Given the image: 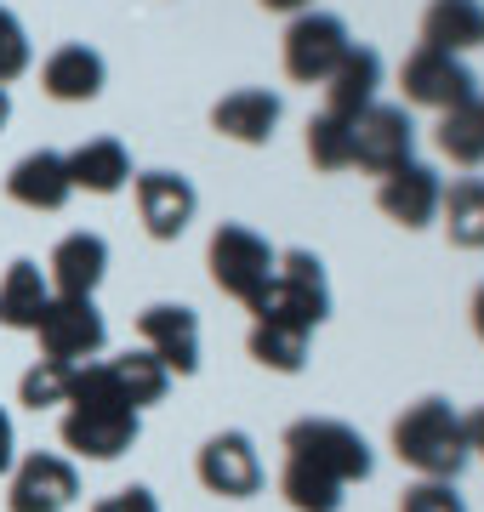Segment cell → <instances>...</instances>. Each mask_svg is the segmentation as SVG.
I'll return each mask as SVG.
<instances>
[{
  "label": "cell",
  "instance_id": "6da1fadb",
  "mask_svg": "<svg viewBox=\"0 0 484 512\" xmlns=\"http://www.w3.org/2000/svg\"><path fill=\"white\" fill-rule=\"evenodd\" d=\"M393 456L416 467L422 478H439V484H456V473L467 467V427L462 416L450 410L445 399H416L405 416L393 421Z\"/></svg>",
  "mask_w": 484,
  "mask_h": 512
},
{
  "label": "cell",
  "instance_id": "7a4b0ae2",
  "mask_svg": "<svg viewBox=\"0 0 484 512\" xmlns=\"http://www.w3.org/2000/svg\"><path fill=\"white\" fill-rule=\"evenodd\" d=\"M205 262H211V279L217 291H228L234 302L257 313L268 302V285H274V268H280V251L262 234H251L245 222H223L211 245H205Z\"/></svg>",
  "mask_w": 484,
  "mask_h": 512
},
{
  "label": "cell",
  "instance_id": "3957f363",
  "mask_svg": "<svg viewBox=\"0 0 484 512\" xmlns=\"http://www.w3.org/2000/svg\"><path fill=\"white\" fill-rule=\"evenodd\" d=\"M285 461H302L314 473L336 478V484H359L371 478V444L359 439L348 421H331V416H308V421H291L285 427Z\"/></svg>",
  "mask_w": 484,
  "mask_h": 512
},
{
  "label": "cell",
  "instance_id": "277c9868",
  "mask_svg": "<svg viewBox=\"0 0 484 512\" xmlns=\"http://www.w3.org/2000/svg\"><path fill=\"white\" fill-rule=\"evenodd\" d=\"M325 313H331V285H325L319 256L314 251H285L280 268H274V285H268V302L257 308V319H280V325L314 330Z\"/></svg>",
  "mask_w": 484,
  "mask_h": 512
},
{
  "label": "cell",
  "instance_id": "5b68a950",
  "mask_svg": "<svg viewBox=\"0 0 484 512\" xmlns=\"http://www.w3.org/2000/svg\"><path fill=\"white\" fill-rule=\"evenodd\" d=\"M40 353L52 359V365H92L103 342H109V325H103V313H97L92 296H52L46 313H40Z\"/></svg>",
  "mask_w": 484,
  "mask_h": 512
},
{
  "label": "cell",
  "instance_id": "8992f818",
  "mask_svg": "<svg viewBox=\"0 0 484 512\" xmlns=\"http://www.w3.org/2000/svg\"><path fill=\"white\" fill-rule=\"evenodd\" d=\"M348 23L331 18V12H297L291 29H285V74L297 86H325L331 69L348 57Z\"/></svg>",
  "mask_w": 484,
  "mask_h": 512
},
{
  "label": "cell",
  "instance_id": "52a82bcc",
  "mask_svg": "<svg viewBox=\"0 0 484 512\" xmlns=\"http://www.w3.org/2000/svg\"><path fill=\"white\" fill-rule=\"evenodd\" d=\"M399 86H405L410 103L450 114V109H462V103L479 97V74L467 69L462 57L433 52V46H416V52L405 57V69H399Z\"/></svg>",
  "mask_w": 484,
  "mask_h": 512
},
{
  "label": "cell",
  "instance_id": "ba28073f",
  "mask_svg": "<svg viewBox=\"0 0 484 512\" xmlns=\"http://www.w3.org/2000/svg\"><path fill=\"white\" fill-rule=\"evenodd\" d=\"M410 148H416V126H410L405 109H393V103H371V109L354 120V165H365L371 177L399 171V165L410 160Z\"/></svg>",
  "mask_w": 484,
  "mask_h": 512
},
{
  "label": "cell",
  "instance_id": "9c48e42d",
  "mask_svg": "<svg viewBox=\"0 0 484 512\" xmlns=\"http://www.w3.org/2000/svg\"><path fill=\"white\" fill-rule=\"evenodd\" d=\"M137 336L177 376H194L200 370V319L183 302H154V308H143L137 313Z\"/></svg>",
  "mask_w": 484,
  "mask_h": 512
},
{
  "label": "cell",
  "instance_id": "30bf717a",
  "mask_svg": "<svg viewBox=\"0 0 484 512\" xmlns=\"http://www.w3.org/2000/svg\"><path fill=\"white\" fill-rule=\"evenodd\" d=\"M200 484L211 495H228V501L257 495L262 490L257 444L245 439V433H217V439H205V450H200Z\"/></svg>",
  "mask_w": 484,
  "mask_h": 512
},
{
  "label": "cell",
  "instance_id": "8fae6325",
  "mask_svg": "<svg viewBox=\"0 0 484 512\" xmlns=\"http://www.w3.org/2000/svg\"><path fill=\"white\" fill-rule=\"evenodd\" d=\"M80 495V473L63 456H29L12 473V490H6V512H63L75 507Z\"/></svg>",
  "mask_w": 484,
  "mask_h": 512
},
{
  "label": "cell",
  "instance_id": "7c38bea8",
  "mask_svg": "<svg viewBox=\"0 0 484 512\" xmlns=\"http://www.w3.org/2000/svg\"><path fill=\"white\" fill-rule=\"evenodd\" d=\"M439 194H445L439 171H433V165H422V160H405L399 171H388V177H382L376 205H382V217H393L399 228H428V222L439 217Z\"/></svg>",
  "mask_w": 484,
  "mask_h": 512
},
{
  "label": "cell",
  "instance_id": "4fadbf2b",
  "mask_svg": "<svg viewBox=\"0 0 484 512\" xmlns=\"http://www.w3.org/2000/svg\"><path fill=\"white\" fill-rule=\"evenodd\" d=\"M131 188H137V217H143V228H149L154 239H177L188 222H194L200 194H194V183L177 177V171H143Z\"/></svg>",
  "mask_w": 484,
  "mask_h": 512
},
{
  "label": "cell",
  "instance_id": "5bb4252c",
  "mask_svg": "<svg viewBox=\"0 0 484 512\" xmlns=\"http://www.w3.org/2000/svg\"><path fill=\"white\" fill-rule=\"evenodd\" d=\"M63 444L92 461L126 456L137 444V410H69L63 416Z\"/></svg>",
  "mask_w": 484,
  "mask_h": 512
},
{
  "label": "cell",
  "instance_id": "9a60e30c",
  "mask_svg": "<svg viewBox=\"0 0 484 512\" xmlns=\"http://www.w3.org/2000/svg\"><path fill=\"white\" fill-rule=\"evenodd\" d=\"M103 274H109V245H103V234L57 239L52 262H46V285H52V296H92L97 285H103Z\"/></svg>",
  "mask_w": 484,
  "mask_h": 512
},
{
  "label": "cell",
  "instance_id": "2e32d148",
  "mask_svg": "<svg viewBox=\"0 0 484 512\" xmlns=\"http://www.w3.org/2000/svg\"><path fill=\"white\" fill-rule=\"evenodd\" d=\"M376 86H382V57H376L371 46H348V57H342L331 69V80H325V114H336V120L354 126L359 114L376 103Z\"/></svg>",
  "mask_w": 484,
  "mask_h": 512
},
{
  "label": "cell",
  "instance_id": "e0dca14e",
  "mask_svg": "<svg viewBox=\"0 0 484 512\" xmlns=\"http://www.w3.org/2000/svg\"><path fill=\"white\" fill-rule=\"evenodd\" d=\"M6 194H12L18 205H29V211H63V205H69V194H75V183H69V165H63V154L35 148V154H23V160L12 165Z\"/></svg>",
  "mask_w": 484,
  "mask_h": 512
},
{
  "label": "cell",
  "instance_id": "ac0fdd59",
  "mask_svg": "<svg viewBox=\"0 0 484 512\" xmlns=\"http://www.w3.org/2000/svg\"><path fill=\"white\" fill-rule=\"evenodd\" d=\"M211 126L234 137V143H268L274 126H280V97L262 92V86H245V92H228L217 109H211Z\"/></svg>",
  "mask_w": 484,
  "mask_h": 512
},
{
  "label": "cell",
  "instance_id": "d6986e66",
  "mask_svg": "<svg viewBox=\"0 0 484 512\" xmlns=\"http://www.w3.org/2000/svg\"><path fill=\"white\" fill-rule=\"evenodd\" d=\"M40 86L57 97V103H92L103 92V57L92 46H57L46 63H40Z\"/></svg>",
  "mask_w": 484,
  "mask_h": 512
},
{
  "label": "cell",
  "instance_id": "ffe728a7",
  "mask_svg": "<svg viewBox=\"0 0 484 512\" xmlns=\"http://www.w3.org/2000/svg\"><path fill=\"white\" fill-rule=\"evenodd\" d=\"M422 46L462 57L467 46H484V6L479 0H433L422 12Z\"/></svg>",
  "mask_w": 484,
  "mask_h": 512
},
{
  "label": "cell",
  "instance_id": "44dd1931",
  "mask_svg": "<svg viewBox=\"0 0 484 512\" xmlns=\"http://www.w3.org/2000/svg\"><path fill=\"white\" fill-rule=\"evenodd\" d=\"M63 165H69V183L86 188V194H120L131 183V154L114 137L80 143L75 154H63Z\"/></svg>",
  "mask_w": 484,
  "mask_h": 512
},
{
  "label": "cell",
  "instance_id": "7402d4cb",
  "mask_svg": "<svg viewBox=\"0 0 484 512\" xmlns=\"http://www.w3.org/2000/svg\"><path fill=\"white\" fill-rule=\"evenodd\" d=\"M52 302V285H46V268L35 262H12L6 279H0V325L12 330H35L40 313Z\"/></svg>",
  "mask_w": 484,
  "mask_h": 512
},
{
  "label": "cell",
  "instance_id": "603a6c76",
  "mask_svg": "<svg viewBox=\"0 0 484 512\" xmlns=\"http://www.w3.org/2000/svg\"><path fill=\"white\" fill-rule=\"evenodd\" d=\"M439 217H445L450 245L484 251V177H462L439 194Z\"/></svg>",
  "mask_w": 484,
  "mask_h": 512
},
{
  "label": "cell",
  "instance_id": "cb8c5ba5",
  "mask_svg": "<svg viewBox=\"0 0 484 512\" xmlns=\"http://www.w3.org/2000/svg\"><path fill=\"white\" fill-rule=\"evenodd\" d=\"M433 143H439V154H445L450 165H484V97L439 114Z\"/></svg>",
  "mask_w": 484,
  "mask_h": 512
},
{
  "label": "cell",
  "instance_id": "d4e9b609",
  "mask_svg": "<svg viewBox=\"0 0 484 512\" xmlns=\"http://www.w3.org/2000/svg\"><path fill=\"white\" fill-rule=\"evenodd\" d=\"M109 376H114V387H120V399H126L131 410H143V404H160V399H166V387H171V370L160 365L149 348L109 359Z\"/></svg>",
  "mask_w": 484,
  "mask_h": 512
},
{
  "label": "cell",
  "instance_id": "484cf974",
  "mask_svg": "<svg viewBox=\"0 0 484 512\" xmlns=\"http://www.w3.org/2000/svg\"><path fill=\"white\" fill-rule=\"evenodd\" d=\"M251 359L262 370H280V376H297L308 365V330L280 325V319H257L251 325Z\"/></svg>",
  "mask_w": 484,
  "mask_h": 512
},
{
  "label": "cell",
  "instance_id": "4316f807",
  "mask_svg": "<svg viewBox=\"0 0 484 512\" xmlns=\"http://www.w3.org/2000/svg\"><path fill=\"white\" fill-rule=\"evenodd\" d=\"M280 495L297 512H336V507H342V484L325 478V473H314V467H302V461H285Z\"/></svg>",
  "mask_w": 484,
  "mask_h": 512
},
{
  "label": "cell",
  "instance_id": "83f0119b",
  "mask_svg": "<svg viewBox=\"0 0 484 512\" xmlns=\"http://www.w3.org/2000/svg\"><path fill=\"white\" fill-rule=\"evenodd\" d=\"M308 160L319 171H348L354 165V126L336 114H314L308 120Z\"/></svg>",
  "mask_w": 484,
  "mask_h": 512
},
{
  "label": "cell",
  "instance_id": "f1b7e54d",
  "mask_svg": "<svg viewBox=\"0 0 484 512\" xmlns=\"http://www.w3.org/2000/svg\"><path fill=\"white\" fill-rule=\"evenodd\" d=\"M69 376H75L69 365H52V359H40V365L18 382V399L29 404V410H52V404H69Z\"/></svg>",
  "mask_w": 484,
  "mask_h": 512
},
{
  "label": "cell",
  "instance_id": "f546056e",
  "mask_svg": "<svg viewBox=\"0 0 484 512\" xmlns=\"http://www.w3.org/2000/svg\"><path fill=\"white\" fill-rule=\"evenodd\" d=\"M23 69H29V35H23V23L0 6V86H12Z\"/></svg>",
  "mask_w": 484,
  "mask_h": 512
},
{
  "label": "cell",
  "instance_id": "4dcf8cb0",
  "mask_svg": "<svg viewBox=\"0 0 484 512\" xmlns=\"http://www.w3.org/2000/svg\"><path fill=\"white\" fill-rule=\"evenodd\" d=\"M399 512H467L456 484H439V478H422V484H410Z\"/></svg>",
  "mask_w": 484,
  "mask_h": 512
},
{
  "label": "cell",
  "instance_id": "1f68e13d",
  "mask_svg": "<svg viewBox=\"0 0 484 512\" xmlns=\"http://www.w3.org/2000/svg\"><path fill=\"white\" fill-rule=\"evenodd\" d=\"M92 512H160V501H154V490H143V484H131V490H114L103 495Z\"/></svg>",
  "mask_w": 484,
  "mask_h": 512
},
{
  "label": "cell",
  "instance_id": "d6a6232c",
  "mask_svg": "<svg viewBox=\"0 0 484 512\" xmlns=\"http://www.w3.org/2000/svg\"><path fill=\"white\" fill-rule=\"evenodd\" d=\"M12 461H18V433H12V416L0 410V473H12Z\"/></svg>",
  "mask_w": 484,
  "mask_h": 512
},
{
  "label": "cell",
  "instance_id": "836d02e7",
  "mask_svg": "<svg viewBox=\"0 0 484 512\" xmlns=\"http://www.w3.org/2000/svg\"><path fill=\"white\" fill-rule=\"evenodd\" d=\"M462 427H467V450H473V456H484V404L473 410V416H462Z\"/></svg>",
  "mask_w": 484,
  "mask_h": 512
},
{
  "label": "cell",
  "instance_id": "e575fe53",
  "mask_svg": "<svg viewBox=\"0 0 484 512\" xmlns=\"http://www.w3.org/2000/svg\"><path fill=\"white\" fill-rule=\"evenodd\" d=\"M262 6H268V12H308L314 0H262Z\"/></svg>",
  "mask_w": 484,
  "mask_h": 512
},
{
  "label": "cell",
  "instance_id": "d590c367",
  "mask_svg": "<svg viewBox=\"0 0 484 512\" xmlns=\"http://www.w3.org/2000/svg\"><path fill=\"white\" fill-rule=\"evenodd\" d=\"M473 330H479V342H484V285H479V296H473Z\"/></svg>",
  "mask_w": 484,
  "mask_h": 512
},
{
  "label": "cell",
  "instance_id": "8d00e7d4",
  "mask_svg": "<svg viewBox=\"0 0 484 512\" xmlns=\"http://www.w3.org/2000/svg\"><path fill=\"white\" fill-rule=\"evenodd\" d=\"M12 120V97H6V86H0V126Z\"/></svg>",
  "mask_w": 484,
  "mask_h": 512
}]
</instances>
